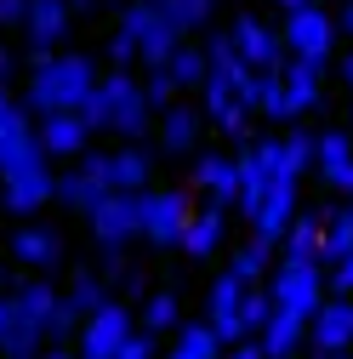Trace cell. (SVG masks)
Masks as SVG:
<instances>
[{
  "label": "cell",
  "mask_w": 353,
  "mask_h": 359,
  "mask_svg": "<svg viewBox=\"0 0 353 359\" xmlns=\"http://www.w3.org/2000/svg\"><path fill=\"white\" fill-rule=\"evenodd\" d=\"M46 194H52V177H46V165H23V171H12V177H6V200H12L18 211H34Z\"/></svg>",
  "instance_id": "cell-7"
},
{
  "label": "cell",
  "mask_w": 353,
  "mask_h": 359,
  "mask_svg": "<svg viewBox=\"0 0 353 359\" xmlns=\"http://www.w3.org/2000/svg\"><path fill=\"white\" fill-rule=\"evenodd\" d=\"M92 217H97V240L120 245L125 234L143 229V200H137V194H103V200L92 205Z\"/></svg>",
  "instance_id": "cell-3"
},
{
  "label": "cell",
  "mask_w": 353,
  "mask_h": 359,
  "mask_svg": "<svg viewBox=\"0 0 353 359\" xmlns=\"http://www.w3.org/2000/svg\"><path fill=\"white\" fill-rule=\"evenodd\" d=\"M154 6L165 12V23L183 34L188 23H205V12H211V0H154Z\"/></svg>",
  "instance_id": "cell-11"
},
{
  "label": "cell",
  "mask_w": 353,
  "mask_h": 359,
  "mask_svg": "<svg viewBox=\"0 0 353 359\" xmlns=\"http://www.w3.org/2000/svg\"><path fill=\"white\" fill-rule=\"evenodd\" d=\"M23 18H29L23 0H0V23H23Z\"/></svg>",
  "instance_id": "cell-17"
},
{
  "label": "cell",
  "mask_w": 353,
  "mask_h": 359,
  "mask_svg": "<svg viewBox=\"0 0 353 359\" xmlns=\"http://www.w3.org/2000/svg\"><path fill=\"white\" fill-rule=\"evenodd\" d=\"M194 222V205L183 194H148L143 200V234L148 240H183Z\"/></svg>",
  "instance_id": "cell-2"
},
{
  "label": "cell",
  "mask_w": 353,
  "mask_h": 359,
  "mask_svg": "<svg viewBox=\"0 0 353 359\" xmlns=\"http://www.w3.org/2000/svg\"><path fill=\"white\" fill-rule=\"evenodd\" d=\"M285 40H296L302 63H319V57H325V46H331V23H325V12H314V6L291 12V29H285Z\"/></svg>",
  "instance_id": "cell-6"
},
{
  "label": "cell",
  "mask_w": 353,
  "mask_h": 359,
  "mask_svg": "<svg viewBox=\"0 0 353 359\" xmlns=\"http://www.w3.org/2000/svg\"><path fill=\"white\" fill-rule=\"evenodd\" d=\"M125 337H131V320H125V308H103L97 320L85 325V337H80V348H85V359H114Z\"/></svg>",
  "instance_id": "cell-4"
},
{
  "label": "cell",
  "mask_w": 353,
  "mask_h": 359,
  "mask_svg": "<svg viewBox=\"0 0 353 359\" xmlns=\"http://www.w3.org/2000/svg\"><path fill=\"white\" fill-rule=\"evenodd\" d=\"M63 18H69L63 0H34V6H29V34L40 40V46H52V40L63 34Z\"/></svg>",
  "instance_id": "cell-8"
},
{
  "label": "cell",
  "mask_w": 353,
  "mask_h": 359,
  "mask_svg": "<svg viewBox=\"0 0 353 359\" xmlns=\"http://www.w3.org/2000/svg\"><path fill=\"white\" fill-rule=\"evenodd\" d=\"M194 126H200L194 109H171L165 114V149H188L194 143Z\"/></svg>",
  "instance_id": "cell-12"
},
{
  "label": "cell",
  "mask_w": 353,
  "mask_h": 359,
  "mask_svg": "<svg viewBox=\"0 0 353 359\" xmlns=\"http://www.w3.org/2000/svg\"><path fill=\"white\" fill-rule=\"evenodd\" d=\"M319 160H325V171H331L336 189H353V154H347L342 137H325V143H319Z\"/></svg>",
  "instance_id": "cell-10"
},
{
  "label": "cell",
  "mask_w": 353,
  "mask_h": 359,
  "mask_svg": "<svg viewBox=\"0 0 353 359\" xmlns=\"http://www.w3.org/2000/svg\"><path fill=\"white\" fill-rule=\"evenodd\" d=\"M18 257H23V262H52V257H57V240L34 229V234H23V240H18Z\"/></svg>",
  "instance_id": "cell-14"
},
{
  "label": "cell",
  "mask_w": 353,
  "mask_h": 359,
  "mask_svg": "<svg viewBox=\"0 0 353 359\" xmlns=\"http://www.w3.org/2000/svg\"><path fill=\"white\" fill-rule=\"evenodd\" d=\"M314 337H319L325 348H342V342L353 337V308H347V302H331V308L319 313V325H314Z\"/></svg>",
  "instance_id": "cell-9"
},
{
  "label": "cell",
  "mask_w": 353,
  "mask_h": 359,
  "mask_svg": "<svg viewBox=\"0 0 353 359\" xmlns=\"http://www.w3.org/2000/svg\"><path fill=\"white\" fill-rule=\"evenodd\" d=\"M171 320H176V302H171V297H160V302L148 308V331H165Z\"/></svg>",
  "instance_id": "cell-15"
},
{
  "label": "cell",
  "mask_w": 353,
  "mask_h": 359,
  "mask_svg": "<svg viewBox=\"0 0 353 359\" xmlns=\"http://www.w3.org/2000/svg\"><path fill=\"white\" fill-rule=\"evenodd\" d=\"M85 131H92V126H85L80 114H46V120H40L34 149L40 154H80L85 149Z\"/></svg>",
  "instance_id": "cell-5"
},
{
  "label": "cell",
  "mask_w": 353,
  "mask_h": 359,
  "mask_svg": "<svg viewBox=\"0 0 353 359\" xmlns=\"http://www.w3.org/2000/svg\"><path fill=\"white\" fill-rule=\"evenodd\" d=\"M216 234H223V217H194L188 234H183V245H188V251H211Z\"/></svg>",
  "instance_id": "cell-13"
},
{
  "label": "cell",
  "mask_w": 353,
  "mask_h": 359,
  "mask_svg": "<svg viewBox=\"0 0 353 359\" xmlns=\"http://www.w3.org/2000/svg\"><path fill=\"white\" fill-rule=\"evenodd\" d=\"M97 92V74L85 57H46L34 69V109L40 114H80Z\"/></svg>",
  "instance_id": "cell-1"
},
{
  "label": "cell",
  "mask_w": 353,
  "mask_h": 359,
  "mask_svg": "<svg viewBox=\"0 0 353 359\" xmlns=\"http://www.w3.org/2000/svg\"><path fill=\"white\" fill-rule=\"evenodd\" d=\"M148 353H154V342H148V337H125L114 359H148Z\"/></svg>",
  "instance_id": "cell-16"
}]
</instances>
